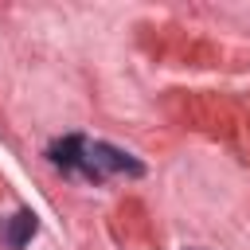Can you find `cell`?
<instances>
[{
  "mask_svg": "<svg viewBox=\"0 0 250 250\" xmlns=\"http://www.w3.org/2000/svg\"><path fill=\"white\" fill-rule=\"evenodd\" d=\"M86 176H105V172H129V176H141L145 168L129 156V152H121V148H113V145H86V168H82Z\"/></svg>",
  "mask_w": 250,
  "mask_h": 250,
  "instance_id": "obj_1",
  "label": "cell"
},
{
  "mask_svg": "<svg viewBox=\"0 0 250 250\" xmlns=\"http://www.w3.org/2000/svg\"><path fill=\"white\" fill-rule=\"evenodd\" d=\"M51 160L59 168H86V141L82 137H66L59 145H51Z\"/></svg>",
  "mask_w": 250,
  "mask_h": 250,
  "instance_id": "obj_2",
  "label": "cell"
},
{
  "mask_svg": "<svg viewBox=\"0 0 250 250\" xmlns=\"http://www.w3.org/2000/svg\"><path fill=\"white\" fill-rule=\"evenodd\" d=\"M31 234H35V215H31V211H16L12 223H8V230H4L8 246H12V250H23V246L31 242Z\"/></svg>",
  "mask_w": 250,
  "mask_h": 250,
  "instance_id": "obj_3",
  "label": "cell"
}]
</instances>
